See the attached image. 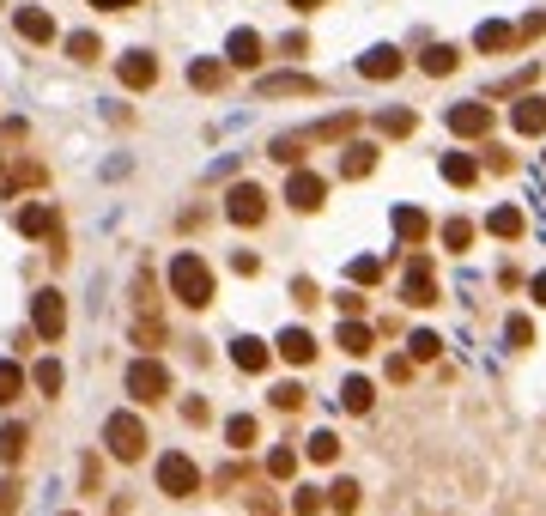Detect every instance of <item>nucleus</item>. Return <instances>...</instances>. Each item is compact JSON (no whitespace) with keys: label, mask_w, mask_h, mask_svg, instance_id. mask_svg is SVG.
Listing matches in <instances>:
<instances>
[{"label":"nucleus","mask_w":546,"mask_h":516,"mask_svg":"<svg viewBox=\"0 0 546 516\" xmlns=\"http://www.w3.org/2000/svg\"><path fill=\"white\" fill-rule=\"evenodd\" d=\"M419 68H425V73H455V49H425Z\"/></svg>","instance_id":"obj_33"},{"label":"nucleus","mask_w":546,"mask_h":516,"mask_svg":"<svg viewBox=\"0 0 546 516\" xmlns=\"http://www.w3.org/2000/svg\"><path fill=\"white\" fill-rule=\"evenodd\" d=\"M346 274L358 279V286H365V279H371V286H376V279H382V262H376V255H358V262H352Z\"/></svg>","instance_id":"obj_39"},{"label":"nucleus","mask_w":546,"mask_h":516,"mask_svg":"<svg viewBox=\"0 0 546 516\" xmlns=\"http://www.w3.org/2000/svg\"><path fill=\"white\" fill-rule=\"evenodd\" d=\"M68 516H73V511H68Z\"/></svg>","instance_id":"obj_48"},{"label":"nucleus","mask_w":546,"mask_h":516,"mask_svg":"<svg viewBox=\"0 0 546 516\" xmlns=\"http://www.w3.org/2000/svg\"><path fill=\"white\" fill-rule=\"evenodd\" d=\"M438 346H444L438 335H425V328H419V335L407 341V352H413V359H438Z\"/></svg>","instance_id":"obj_41"},{"label":"nucleus","mask_w":546,"mask_h":516,"mask_svg":"<svg viewBox=\"0 0 546 516\" xmlns=\"http://www.w3.org/2000/svg\"><path fill=\"white\" fill-rule=\"evenodd\" d=\"M341 407H346V413H371V383L352 377V383L341 389Z\"/></svg>","instance_id":"obj_24"},{"label":"nucleus","mask_w":546,"mask_h":516,"mask_svg":"<svg viewBox=\"0 0 546 516\" xmlns=\"http://www.w3.org/2000/svg\"><path fill=\"white\" fill-rule=\"evenodd\" d=\"M268 341H255V335H237V341H231V365H237V371H249V377H255V371H268Z\"/></svg>","instance_id":"obj_9"},{"label":"nucleus","mask_w":546,"mask_h":516,"mask_svg":"<svg viewBox=\"0 0 546 516\" xmlns=\"http://www.w3.org/2000/svg\"><path fill=\"white\" fill-rule=\"evenodd\" d=\"M285 92L309 98V92H316V79H304V73H273V79H261V98H285Z\"/></svg>","instance_id":"obj_20"},{"label":"nucleus","mask_w":546,"mask_h":516,"mask_svg":"<svg viewBox=\"0 0 546 516\" xmlns=\"http://www.w3.org/2000/svg\"><path fill=\"white\" fill-rule=\"evenodd\" d=\"M328 504H334V511H358V486L334 480V486H328Z\"/></svg>","instance_id":"obj_32"},{"label":"nucleus","mask_w":546,"mask_h":516,"mask_svg":"<svg viewBox=\"0 0 546 516\" xmlns=\"http://www.w3.org/2000/svg\"><path fill=\"white\" fill-rule=\"evenodd\" d=\"M346 176H371L376 171V152L371 146H346V165H341Z\"/></svg>","instance_id":"obj_27"},{"label":"nucleus","mask_w":546,"mask_h":516,"mask_svg":"<svg viewBox=\"0 0 546 516\" xmlns=\"http://www.w3.org/2000/svg\"><path fill=\"white\" fill-rule=\"evenodd\" d=\"M103 444H109V456H116V462H140V456H146V425H140L134 413H109Z\"/></svg>","instance_id":"obj_2"},{"label":"nucleus","mask_w":546,"mask_h":516,"mask_svg":"<svg viewBox=\"0 0 546 516\" xmlns=\"http://www.w3.org/2000/svg\"><path fill=\"white\" fill-rule=\"evenodd\" d=\"M128 395H134V401H165V395H171V371H165L158 359H134V365H128Z\"/></svg>","instance_id":"obj_3"},{"label":"nucleus","mask_w":546,"mask_h":516,"mask_svg":"<svg viewBox=\"0 0 546 516\" xmlns=\"http://www.w3.org/2000/svg\"><path fill=\"white\" fill-rule=\"evenodd\" d=\"M219 79H225V68H219V61H195V68H189V85H201V92H213Z\"/></svg>","instance_id":"obj_30"},{"label":"nucleus","mask_w":546,"mask_h":516,"mask_svg":"<svg viewBox=\"0 0 546 516\" xmlns=\"http://www.w3.org/2000/svg\"><path fill=\"white\" fill-rule=\"evenodd\" d=\"M68 55H73V61H98V36H92V31H73L68 36Z\"/></svg>","instance_id":"obj_31"},{"label":"nucleus","mask_w":546,"mask_h":516,"mask_svg":"<svg viewBox=\"0 0 546 516\" xmlns=\"http://www.w3.org/2000/svg\"><path fill=\"white\" fill-rule=\"evenodd\" d=\"M122 85H134V92H146V85H152V79H158V61H152V55H146V49H128V55H122Z\"/></svg>","instance_id":"obj_10"},{"label":"nucleus","mask_w":546,"mask_h":516,"mask_svg":"<svg viewBox=\"0 0 546 516\" xmlns=\"http://www.w3.org/2000/svg\"><path fill=\"white\" fill-rule=\"evenodd\" d=\"M19 389H25V371H19L12 359H0V407H6V401H19Z\"/></svg>","instance_id":"obj_26"},{"label":"nucleus","mask_w":546,"mask_h":516,"mask_svg":"<svg viewBox=\"0 0 546 516\" xmlns=\"http://www.w3.org/2000/svg\"><path fill=\"white\" fill-rule=\"evenodd\" d=\"M376 128H382V134H407V128H413V109H382V116H376Z\"/></svg>","instance_id":"obj_34"},{"label":"nucleus","mask_w":546,"mask_h":516,"mask_svg":"<svg viewBox=\"0 0 546 516\" xmlns=\"http://www.w3.org/2000/svg\"><path fill=\"white\" fill-rule=\"evenodd\" d=\"M504 335H510V346H528V341H534V322H528V316H510Z\"/></svg>","instance_id":"obj_40"},{"label":"nucleus","mask_w":546,"mask_h":516,"mask_svg":"<svg viewBox=\"0 0 546 516\" xmlns=\"http://www.w3.org/2000/svg\"><path fill=\"white\" fill-rule=\"evenodd\" d=\"M19 231H25V238H55V213H49L43 201L19 206Z\"/></svg>","instance_id":"obj_17"},{"label":"nucleus","mask_w":546,"mask_h":516,"mask_svg":"<svg viewBox=\"0 0 546 516\" xmlns=\"http://www.w3.org/2000/svg\"><path fill=\"white\" fill-rule=\"evenodd\" d=\"M510 128H516V134H546V98L510 103Z\"/></svg>","instance_id":"obj_11"},{"label":"nucleus","mask_w":546,"mask_h":516,"mask_svg":"<svg viewBox=\"0 0 546 516\" xmlns=\"http://www.w3.org/2000/svg\"><path fill=\"white\" fill-rule=\"evenodd\" d=\"M225 438H231V449H249V444H255V419H249V413H237V419L225 425Z\"/></svg>","instance_id":"obj_29"},{"label":"nucleus","mask_w":546,"mask_h":516,"mask_svg":"<svg viewBox=\"0 0 546 516\" xmlns=\"http://www.w3.org/2000/svg\"><path fill=\"white\" fill-rule=\"evenodd\" d=\"M407 298H413L419 310L438 304V274H431V255H419V249H413V262H407Z\"/></svg>","instance_id":"obj_8"},{"label":"nucleus","mask_w":546,"mask_h":516,"mask_svg":"<svg viewBox=\"0 0 546 516\" xmlns=\"http://www.w3.org/2000/svg\"><path fill=\"white\" fill-rule=\"evenodd\" d=\"M31 328L43 335V341H61V328H68V304H61L55 286H43V292L31 298Z\"/></svg>","instance_id":"obj_4"},{"label":"nucleus","mask_w":546,"mask_h":516,"mask_svg":"<svg viewBox=\"0 0 546 516\" xmlns=\"http://www.w3.org/2000/svg\"><path fill=\"white\" fill-rule=\"evenodd\" d=\"M292 6H304V12H309V6H322V0H292Z\"/></svg>","instance_id":"obj_47"},{"label":"nucleus","mask_w":546,"mask_h":516,"mask_svg":"<svg viewBox=\"0 0 546 516\" xmlns=\"http://www.w3.org/2000/svg\"><path fill=\"white\" fill-rule=\"evenodd\" d=\"M225 213H231L237 225H261V219H268V195H261L255 182H237V189L225 195Z\"/></svg>","instance_id":"obj_6"},{"label":"nucleus","mask_w":546,"mask_h":516,"mask_svg":"<svg viewBox=\"0 0 546 516\" xmlns=\"http://www.w3.org/2000/svg\"><path fill=\"white\" fill-rule=\"evenodd\" d=\"M19 511V486H0V516H12Z\"/></svg>","instance_id":"obj_44"},{"label":"nucleus","mask_w":546,"mask_h":516,"mask_svg":"<svg viewBox=\"0 0 546 516\" xmlns=\"http://www.w3.org/2000/svg\"><path fill=\"white\" fill-rule=\"evenodd\" d=\"M449 128H455V134H486V128H492V109H486V103H455V109H449Z\"/></svg>","instance_id":"obj_15"},{"label":"nucleus","mask_w":546,"mask_h":516,"mask_svg":"<svg viewBox=\"0 0 546 516\" xmlns=\"http://www.w3.org/2000/svg\"><path fill=\"white\" fill-rule=\"evenodd\" d=\"M171 292H176V304H189V310L213 304V268H206L201 255H176L171 262Z\"/></svg>","instance_id":"obj_1"},{"label":"nucleus","mask_w":546,"mask_h":516,"mask_svg":"<svg viewBox=\"0 0 546 516\" xmlns=\"http://www.w3.org/2000/svg\"><path fill=\"white\" fill-rule=\"evenodd\" d=\"M31 377H36V389H43V395H55V389H61V365H55V359H43Z\"/></svg>","instance_id":"obj_36"},{"label":"nucleus","mask_w":546,"mask_h":516,"mask_svg":"<svg viewBox=\"0 0 546 516\" xmlns=\"http://www.w3.org/2000/svg\"><path fill=\"white\" fill-rule=\"evenodd\" d=\"M304 456H309V462H334V456H341V438H334V431H309Z\"/></svg>","instance_id":"obj_23"},{"label":"nucleus","mask_w":546,"mask_h":516,"mask_svg":"<svg viewBox=\"0 0 546 516\" xmlns=\"http://www.w3.org/2000/svg\"><path fill=\"white\" fill-rule=\"evenodd\" d=\"M292 511H298V516H322V492H298Z\"/></svg>","instance_id":"obj_43"},{"label":"nucleus","mask_w":546,"mask_h":516,"mask_svg":"<svg viewBox=\"0 0 546 516\" xmlns=\"http://www.w3.org/2000/svg\"><path fill=\"white\" fill-rule=\"evenodd\" d=\"M12 25H19L25 43H49V36H55V19H49L43 6H19V19H12Z\"/></svg>","instance_id":"obj_13"},{"label":"nucleus","mask_w":546,"mask_h":516,"mask_svg":"<svg viewBox=\"0 0 546 516\" xmlns=\"http://www.w3.org/2000/svg\"><path fill=\"white\" fill-rule=\"evenodd\" d=\"M492 238H522V213H516V206H498V213H492Z\"/></svg>","instance_id":"obj_28"},{"label":"nucleus","mask_w":546,"mask_h":516,"mask_svg":"<svg viewBox=\"0 0 546 516\" xmlns=\"http://www.w3.org/2000/svg\"><path fill=\"white\" fill-rule=\"evenodd\" d=\"M92 6H109V12H122V6H134V0H92Z\"/></svg>","instance_id":"obj_46"},{"label":"nucleus","mask_w":546,"mask_h":516,"mask_svg":"<svg viewBox=\"0 0 546 516\" xmlns=\"http://www.w3.org/2000/svg\"><path fill=\"white\" fill-rule=\"evenodd\" d=\"M273 158H279V165H298V158H304V140H273Z\"/></svg>","instance_id":"obj_42"},{"label":"nucleus","mask_w":546,"mask_h":516,"mask_svg":"<svg viewBox=\"0 0 546 516\" xmlns=\"http://www.w3.org/2000/svg\"><path fill=\"white\" fill-rule=\"evenodd\" d=\"M474 43H479V49H510V43H516V25H498V19H492V25H479Z\"/></svg>","instance_id":"obj_25"},{"label":"nucleus","mask_w":546,"mask_h":516,"mask_svg":"<svg viewBox=\"0 0 546 516\" xmlns=\"http://www.w3.org/2000/svg\"><path fill=\"white\" fill-rule=\"evenodd\" d=\"M358 73H365V79H395V73H401V55H395V49H371V55H358Z\"/></svg>","instance_id":"obj_19"},{"label":"nucleus","mask_w":546,"mask_h":516,"mask_svg":"<svg viewBox=\"0 0 546 516\" xmlns=\"http://www.w3.org/2000/svg\"><path fill=\"white\" fill-rule=\"evenodd\" d=\"M444 243H449V249H468V243H474V225H468V219H449V225H444Z\"/></svg>","instance_id":"obj_37"},{"label":"nucleus","mask_w":546,"mask_h":516,"mask_svg":"<svg viewBox=\"0 0 546 516\" xmlns=\"http://www.w3.org/2000/svg\"><path fill=\"white\" fill-rule=\"evenodd\" d=\"M25 444H31V431H25V425H0V462H19Z\"/></svg>","instance_id":"obj_22"},{"label":"nucleus","mask_w":546,"mask_h":516,"mask_svg":"<svg viewBox=\"0 0 546 516\" xmlns=\"http://www.w3.org/2000/svg\"><path fill=\"white\" fill-rule=\"evenodd\" d=\"M268 474H273V480H292V474H298V456H292V449H273V456H268Z\"/></svg>","instance_id":"obj_35"},{"label":"nucleus","mask_w":546,"mask_h":516,"mask_svg":"<svg viewBox=\"0 0 546 516\" xmlns=\"http://www.w3.org/2000/svg\"><path fill=\"white\" fill-rule=\"evenodd\" d=\"M474 176H479V165L468 158V152H449V158H444V182H455V189H474Z\"/></svg>","instance_id":"obj_21"},{"label":"nucleus","mask_w":546,"mask_h":516,"mask_svg":"<svg viewBox=\"0 0 546 516\" xmlns=\"http://www.w3.org/2000/svg\"><path fill=\"white\" fill-rule=\"evenodd\" d=\"M195 486H201V468H195V462H189V456H158V492H171V498H189V492H195Z\"/></svg>","instance_id":"obj_5"},{"label":"nucleus","mask_w":546,"mask_h":516,"mask_svg":"<svg viewBox=\"0 0 546 516\" xmlns=\"http://www.w3.org/2000/svg\"><path fill=\"white\" fill-rule=\"evenodd\" d=\"M273 352H279L285 365H309V359H316V341H309L304 328H285V335L273 341Z\"/></svg>","instance_id":"obj_14"},{"label":"nucleus","mask_w":546,"mask_h":516,"mask_svg":"<svg viewBox=\"0 0 546 516\" xmlns=\"http://www.w3.org/2000/svg\"><path fill=\"white\" fill-rule=\"evenodd\" d=\"M534 304H546V274H534Z\"/></svg>","instance_id":"obj_45"},{"label":"nucleus","mask_w":546,"mask_h":516,"mask_svg":"<svg viewBox=\"0 0 546 516\" xmlns=\"http://www.w3.org/2000/svg\"><path fill=\"white\" fill-rule=\"evenodd\" d=\"M334 341H341V352H352V359H358V352H371V322H358V316H346L341 322V335H334Z\"/></svg>","instance_id":"obj_18"},{"label":"nucleus","mask_w":546,"mask_h":516,"mask_svg":"<svg viewBox=\"0 0 546 516\" xmlns=\"http://www.w3.org/2000/svg\"><path fill=\"white\" fill-rule=\"evenodd\" d=\"M225 61H231V68H255V61H261V36H255V31H231Z\"/></svg>","instance_id":"obj_16"},{"label":"nucleus","mask_w":546,"mask_h":516,"mask_svg":"<svg viewBox=\"0 0 546 516\" xmlns=\"http://www.w3.org/2000/svg\"><path fill=\"white\" fill-rule=\"evenodd\" d=\"M395 238H401V243H413V249H419V243L431 238V219H425L419 206H395Z\"/></svg>","instance_id":"obj_12"},{"label":"nucleus","mask_w":546,"mask_h":516,"mask_svg":"<svg viewBox=\"0 0 546 516\" xmlns=\"http://www.w3.org/2000/svg\"><path fill=\"white\" fill-rule=\"evenodd\" d=\"M285 201L298 206V213H316V206L328 201V182L316 171H292V182H285Z\"/></svg>","instance_id":"obj_7"},{"label":"nucleus","mask_w":546,"mask_h":516,"mask_svg":"<svg viewBox=\"0 0 546 516\" xmlns=\"http://www.w3.org/2000/svg\"><path fill=\"white\" fill-rule=\"evenodd\" d=\"M273 407L298 413V407H304V389H298V383H279V389H273Z\"/></svg>","instance_id":"obj_38"}]
</instances>
